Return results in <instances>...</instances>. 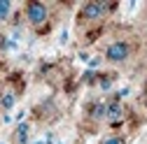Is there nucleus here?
Returning <instances> with one entry per match:
<instances>
[{
    "label": "nucleus",
    "instance_id": "f257e3e1",
    "mask_svg": "<svg viewBox=\"0 0 147 144\" xmlns=\"http://www.w3.org/2000/svg\"><path fill=\"white\" fill-rule=\"evenodd\" d=\"M112 7L115 5H107V3H103V0H89V3H84L80 7L77 21L80 23H98V21H103L107 16V12Z\"/></svg>",
    "mask_w": 147,
    "mask_h": 144
},
{
    "label": "nucleus",
    "instance_id": "f03ea898",
    "mask_svg": "<svg viewBox=\"0 0 147 144\" xmlns=\"http://www.w3.org/2000/svg\"><path fill=\"white\" fill-rule=\"evenodd\" d=\"M131 56H133V47L128 40H112L103 51V58L110 65H124V63H128Z\"/></svg>",
    "mask_w": 147,
    "mask_h": 144
},
{
    "label": "nucleus",
    "instance_id": "7ed1b4c3",
    "mask_svg": "<svg viewBox=\"0 0 147 144\" xmlns=\"http://www.w3.org/2000/svg\"><path fill=\"white\" fill-rule=\"evenodd\" d=\"M24 16H26V23L33 26V28H42L47 21H49V5L42 3V0H28L24 5Z\"/></svg>",
    "mask_w": 147,
    "mask_h": 144
},
{
    "label": "nucleus",
    "instance_id": "20e7f679",
    "mask_svg": "<svg viewBox=\"0 0 147 144\" xmlns=\"http://www.w3.org/2000/svg\"><path fill=\"white\" fill-rule=\"evenodd\" d=\"M121 119H124V105H121V100H119V98L110 100V102H107V114H105V121H107V123H112V125H117Z\"/></svg>",
    "mask_w": 147,
    "mask_h": 144
},
{
    "label": "nucleus",
    "instance_id": "39448f33",
    "mask_svg": "<svg viewBox=\"0 0 147 144\" xmlns=\"http://www.w3.org/2000/svg\"><path fill=\"white\" fill-rule=\"evenodd\" d=\"M16 107V93L12 88H5V91H0V109L5 114H9L12 109Z\"/></svg>",
    "mask_w": 147,
    "mask_h": 144
},
{
    "label": "nucleus",
    "instance_id": "423d86ee",
    "mask_svg": "<svg viewBox=\"0 0 147 144\" xmlns=\"http://www.w3.org/2000/svg\"><path fill=\"white\" fill-rule=\"evenodd\" d=\"M12 139H14V144H28V142H30V123H28V121L16 123Z\"/></svg>",
    "mask_w": 147,
    "mask_h": 144
},
{
    "label": "nucleus",
    "instance_id": "0eeeda50",
    "mask_svg": "<svg viewBox=\"0 0 147 144\" xmlns=\"http://www.w3.org/2000/svg\"><path fill=\"white\" fill-rule=\"evenodd\" d=\"M105 114H107V102H103V100H98L89 107V116L94 121H105Z\"/></svg>",
    "mask_w": 147,
    "mask_h": 144
},
{
    "label": "nucleus",
    "instance_id": "6e6552de",
    "mask_svg": "<svg viewBox=\"0 0 147 144\" xmlns=\"http://www.w3.org/2000/svg\"><path fill=\"white\" fill-rule=\"evenodd\" d=\"M12 9H14L12 0H0V23H5L12 16Z\"/></svg>",
    "mask_w": 147,
    "mask_h": 144
},
{
    "label": "nucleus",
    "instance_id": "1a4fd4ad",
    "mask_svg": "<svg viewBox=\"0 0 147 144\" xmlns=\"http://www.w3.org/2000/svg\"><path fill=\"white\" fill-rule=\"evenodd\" d=\"M100 144H126V142H124L121 135H107V137L100 139Z\"/></svg>",
    "mask_w": 147,
    "mask_h": 144
},
{
    "label": "nucleus",
    "instance_id": "9d476101",
    "mask_svg": "<svg viewBox=\"0 0 147 144\" xmlns=\"http://www.w3.org/2000/svg\"><path fill=\"white\" fill-rule=\"evenodd\" d=\"M68 40H70V33H68V28H63V30L59 33V44H61V47H65V44H68Z\"/></svg>",
    "mask_w": 147,
    "mask_h": 144
},
{
    "label": "nucleus",
    "instance_id": "9b49d317",
    "mask_svg": "<svg viewBox=\"0 0 147 144\" xmlns=\"http://www.w3.org/2000/svg\"><path fill=\"white\" fill-rule=\"evenodd\" d=\"M24 119H26V109H19L14 114V123H24Z\"/></svg>",
    "mask_w": 147,
    "mask_h": 144
},
{
    "label": "nucleus",
    "instance_id": "f8f14e48",
    "mask_svg": "<svg viewBox=\"0 0 147 144\" xmlns=\"http://www.w3.org/2000/svg\"><path fill=\"white\" fill-rule=\"evenodd\" d=\"M110 86H112V79H110V77L100 79V88H103V91H110Z\"/></svg>",
    "mask_w": 147,
    "mask_h": 144
},
{
    "label": "nucleus",
    "instance_id": "ddd939ff",
    "mask_svg": "<svg viewBox=\"0 0 147 144\" xmlns=\"http://www.w3.org/2000/svg\"><path fill=\"white\" fill-rule=\"evenodd\" d=\"M86 65H89L91 70H94V67H98V65H100V58H98V56H96V58H91V61H89Z\"/></svg>",
    "mask_w": 147,
    "mask_h": 144
},
{
    "label": "nucleus",
    "instance_id": "4468645a",
    "mask_svg": "<svg viewBox=\"0 0 147 144\" xmlns=\"http://www.w3.org/2000/svg\"><path fill=\"white\" fill-rule=\"evenodd\" d=\"M3 123H7V125L14 123V116H12V114H3Z\"/></svg>",
    "mask_w": 147,
    "mask_h": 144
},
{
    "label": "nucleus",
    "instance_id": "2eb2a0df",
    "mask_svg": "<svg viewBox=\"0 0 147 144\" xmlns=\"http://www.w3.org/2000/svg\"><path fill=\"white\" fill-rule=\"evenodd\" d=\"M33 144H47V142L45 139H38V142H33Z\"/></svg>",
    "mask_w": 147,
    "mask_h": 144
},
{
    "label": "nucleus",
    "instance_id": "dca6fc26",
    "mask_svg": "<svg viewBox=\"0 0 147 144\" xmlns=\"http://www.w3.org/2000/svg\"><path fill=\"white\" fill-rule=\"evenodd\" d=\"M56 144H68V142H56Z\"/></svg>",
    "mask_w": 147,
    "mask_h": 144
},
{
    "label": "nucleus",
    "instance_id": "f3484780",
    "mask_svg": "<svg viewBox=\"0 0 147 144\" xmlns=\"http://www.w3.org/2000/svg\"><path fill=\"white\" fill-rule=\"evenodd\" d=\"M0 144H5V142H0Z\"/></svg>",
    "mask_w": 147,
    "mask_h": 144
}]
</instances>
